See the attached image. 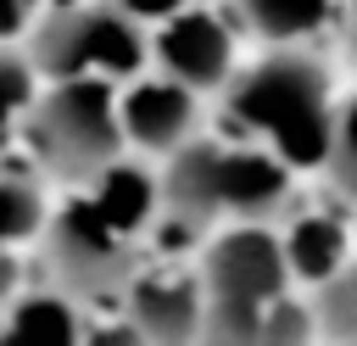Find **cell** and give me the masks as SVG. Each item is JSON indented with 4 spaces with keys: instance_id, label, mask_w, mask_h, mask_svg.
I'll use <instances>...</instances> for the list:
<instances>
[{
    "instance_id": "d4e9b609",
    "label": "cell",
    "mask_w": 357,
    "mask_h": 346,
    "mask_svg": "<svg viewBox=\"0 0 357 346\" xmlns=\"http://www.w3.org/2000/svg\"><path fill=\"white\" fill-rule=\"evenodd\" d=\"M351 346H357V340H351Z\"/></svg>"
},
{
    "instance_id": "6da1fadb",
    "label": "cell",
    "mask_w": 357,
    "mask_h": 346,
    "mask_svg": "<svg viewBox=\"0 0 357 346\" xmlns=\"http://www.w3.org/2000/svg\"><path fill=\"white\" fill-rule=\"evenodd\" d=\"M223 112H229L234 140L268 145L284 167L312 173L329 162L340 95H335L329 67L307 45H268V56H257L251 67L229 78Z\"/></svg>"
},
{
    "instance_id": "9a60e30c",
    "label": "cell",
    "mask_w": 357,
    "mask_h": 346,
    "mask_svg": "<svg viewBox=\"0 0 357 346\" xmlns=\"http://www.w3.org/2000/svg\"><path fill=\"white\" fill-rule=\"evenodd\" d=\"M39 89H45V78H39L28 45H0V145L17 134V123L28 117Z\"/></svg>"
},
{
    "instance_id": "8992f818",
    "label": "cell",
    "mask_w": 357,
    "mask_h": 346,
    "mask_svg": "<svg viewBox=\"0 0 357 346\" xmlns=\"http://www.w3.org/2000/svg\"><path fill=\"white\" fill-rule=\"evenodd\" d=\"M139 240L123 234L84 190L67 195L50 218H45V268L56 279L61 296H73L78 307H117L123 285L139 268Z\"/></svg>"
},
{
    "instance_id": "2e32d148",
    "label": "cell",
    "mask_w": 357,
    "mask_h": 346,
    "mask_svg": "<svg viewBox=\"0 0 357 346\" xmlns=\"http://www.w3.org/2000/svg\"><path fill=\"white\" fill-rule=\"evenodd\" d=\"M257 346H324V329H318L312 296H296V285H290V290L262 313Z\"/></svg>"
},
{
    "instance_id": "7a4b0ae2",
    "label": "cell",
    "mask_w": 357,
    "mask_h": 346,
    "mask_svg": "<svg viewBox=\"0 0 357 346\" xmlns=\"http://www.w3.org/2000/svg\"><path fill=\"white\" fill-rule=\"evenodd\" d=\"M296 167L251 140H184L162 167V212L190 229L268 223L290 201Z\"/></svg>"
},
{
    "instance_id": "44dd1931",
    "label": "cell",
    "mask_w": 357,
    "mask_h": 346,
    "mask_svg": "<svg viewBox=\"0 0 357 346\" xmlns=\"http://www.w3.org/2000/svg\"><path fill=\"white\" fill-rule=\"evenodd\" d=\"M17 33H28V6L22 0H0V45H11Z\"/></svg>"
},
{
    "instance_id": "cb8c5ba5",
    "label": "cell",
    "mask_w": 357,
    "mask_h": 346,
    "mask_svg": "<svg viewBox=\"0 0 357 346\" xmlns=\"http://www.w3.org/2000/svg\"><path fill=\"white\" fill-rule=\"evenodd\" d=\"M324 346H351V340H324Z\"/></svg>"
},
{
    "instance_id": "7402d4cb",
    "label": "cell",
    "mask_w": 357,
    "mask_h": 346,
    "mask_svg": "<svg viewBox=\"0 0 357 346\" xmlns=\"http://www.w3.org/2000/svg\"><path fill=\"white\" fill-rule=\"evenodd\" d=\"M28 6V22H39V17H50V11H67V6H84V0H22Z\"/></svg>"
},
{
    "instance_id": "d6986e66",
    "label": "cell",
    "mask_w": 357,
    "mask_h": 346,
    "mask_svg": "<svg viewBox=\"0 0 357 346\" xmlns=\"http://www.w3.org/2000/svg\"><path fill=\"white\" fill-rule=\"evenodd\" d=\"M78 346H145V335L134 329V318H128L123 307H112V313H95V318H84V329H78Z\"/></svg>"
},
{
    "instance_id": "52a82bcc",
    "label": "cell",
    "mask_w": 357,
    "mask_h": 346,
    "mask_svg": "<svg viewBox=\"0 0 357 346\" xmlns=\"http://www.w3.org/2000/svg\"><path fill=\"white\" fill-rule=\"evenodd\" d=\"M117 307L134 318L145 346H201V324H206L201 268H178L173 257L139 262Z\"/></svg>"
},
{
    "instance_id": "ac0fdd59",
    "label": "cell",
    "mask_w": 357,
    "mask_h": 346,
    "mask_svg": "<svg viewBox=\"0 0 357 346\" xmlns=\"http://www.w3.org/2000/svg\"><path fill=\"white\" fill-rule=\"evenodd\" d=\"M324 173H329V184H335L346 201H357V95H346L340 112H335V140H329Z\"/></svg>"
},
{
    "instance_id": "8fae6325",
    "label": "cell",
    "mask_w": 357,
    "mask_h": 346,
    "mask_svg": "<svg viewBox=\"0 0 357 346\" xmlns=\"http://www.w3.org/2000/svg\"><path fill=\"white\" fill-rule=\"evenodd\" d=\"M123 234H134V240H145L151 229H156V218H162V173H151V167H139L134 156H117V162H106L89 184H78Z\"/></svg>"
},
{
    "instance_id": "ba28073f",
    "label": "cell",
    "mask_w": 357,
    "mask_h": 346,
    "mask_svg": "<svg viewBox=\"0 0 357 346\" xmlns=\"http://www.w3.org/2000/svg\"><path fill=\"white\" fill-rule=\"evenodd\" d=\"M151 61H156V73L178 78L195 95L229 89V78L240 73L234 67V28L212 6H184L162 22H151Z\"/></svg>"
},
{
    "instance_id": "277c9868",
    "label": "cell",
    "mask_w": 357,
    "mask_h": 346,
    "mask_svg": "<svg viewBox=\"0 0 357 346\" xmlns=\"http://www.w3.org/2000/svg\"><path fill=\"white\" fill-rule=\"evenodd\" d=\"M22 134L39 167L67 184H89L106 162L128 151L112 78H50L22 117Z\"/></svg>"
},
{
    "instance_id": "e0dca14e",
    "label": "cell",
    "mask_w": 357,
    "mask_h": 346,
    "mask_svg": "<svg viewBox=\"0 0 357 346\" xmlns=\"http://www.w3.org/2000/svg\"><path fill=\"white\" fill-rule=\"evenodd\" d=\"M312 313L324 340H357V257L324 285H312Z\"/></svg>"
},
{
    "instance_id": "3957f363",
    "label": "cell",
    "mask_w": 357,
    "mask_h": 346,
    "mask_svg": "<svg viewBox=\"0 0 357 346\" xmlns=\"http://www.w3.org/2000/svg\"><path fill=\"white\" fill-rule=\"evenodd\" d=\"M206 324L201 346H257L262 313L290 290V268L273 223H223L201 257Z\"/></svg>"
},
{
    "instance_id": "30bf717a",
    "label": "cell",
    "mask_w": 357,
    "mask_h": 346,
    "mask_svg": "<svg viewBox=\"0 0 357 346\" xmlns=\"http://www.w3.org/2000/svg\"><path fill=\"white\" fill-rule=\"evenodd\" d=\"M279 251H284L290 285H307V290L324 285L329 273H340L357 257L351 223L335 206H301V212H290V223L279 229Z\"/></svg>"
},
{
    "instance_id": "7c38bea8",
    "label": "cell",
    "mask_w": 357,
    "mask_h": 346,
    "mask_svg": "<svg viewBox=\"0 0 357 346\" xmlns=\"http://www.w3.org/2000/svg\"><path fill=\"white\" fill-rule=\"evenodd\" d=\"M84 313L61 290H28L11 296L0 313V346H78Z\"/></svg>"
},
{
    "instance_id": "9c48e42d",
    "label": "cell",
    "mask_w": 357,
    "mask_h": 346,
    "mask_svg": "<svg viewBox=\"0 0 357 346\" xmlns=\"http://www.w3.org/2000/svg\"><path fill=\"white\" fill-rule=\"evenodd\" d=\"M117 117L134 151L173 156L184 140H195V89L167 73H134L128 84H117Z\"/></svg>"
},
{
    "instance_id": "ffe728a7",
    "label": "cell",
    "mask_w": 357,
    "mask_h": 346,
    "mask_svg": "<svg viewBox=\"0 0 357 346\" xmlns=\"http://www.w3.org/2000/svg\"><path fill=\"white\" fill-rule=\"evenodd\" d=\"M112 6H123L134 22H162V17H173V11H184V6H195V0H112Z\"/></svg>"
},
{
    "instance_id": "5b68a950",
    "label": "cell",
    "mask_w": 357,
    "mask_h": 346,
    "mask_svg": "<svg viewBox=\"0 0 357 346\" xmlns=\"http://www.w3.org/2000/svg\"><path fill=\"white\" fill-rule=\"evenodd\" d=\"M28 56L39 78H112L128 84L151 61V33L112 0H84L28 22Z\"/></svg>"
},
{
    "instance_id": "603a6c76",
    "label": "cell",
    "mask_w": 357,
    "mask_h": 346,
    "mask_svg": "<svg viewBox=\"0 0 357 346\" xmlns=\"http://www.w3.org/2000/svg\"><path fill=\"white\" fill-rule=\"evenodd\" d=\"M340 22H346V33H351V45H357V0H340Z\"/></svg>"
},
{
    "instance_id": "4fadbf2b",
    "label": "cell",
    "mask_w": 357,
    "mask_h": 346,
    "mask_svg": "<svg viewBox=\"0 0 357 346\" xmlns=\"http://www.w3.org/2000/svg\"><path fill=\"white\" fill-rule=\"evenodd\" d=\"M234 17L268 45H312L340 22V0H234Z\"/></svg>"
},
{
    "instance_id": "5bb4252c",
    "label": "cell",
    "mask_w": 357,
    "mask_h": 346,
    "mask_svg": "<svg viewBox=\"0 0 357 346\" xmlns=\"http://www.w3.org/2000/svg\"><path fill=\"white\" fill-rule=\"evenodd\" d=\"M45 234V190L22 173H0V296L11 279V257Z\"/></svg>"
}]
</instances>
